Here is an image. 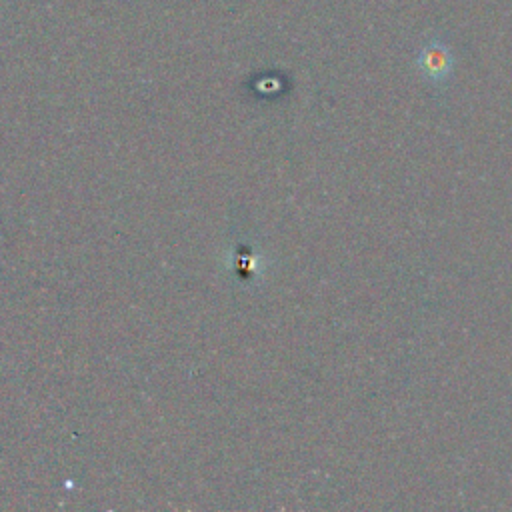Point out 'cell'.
Segmentation results:
<instances>
[{
    "label": "cell",
    "instance_id": "cell-1",
    "mask_svg": "<svg viewBox=\"0 0 512 512\" xmlns=\"http://www.w3.org/2000/svg\"><path fill=\"white\" fill-rule=\"evenodd\" d=\"M418 72L432 84L444 82L454 68V54L450 46L440 38L426 40L416 54Z\"/></svg>",
    "mask_w": 512,
    "mask_h": 512
}]
</instances>
